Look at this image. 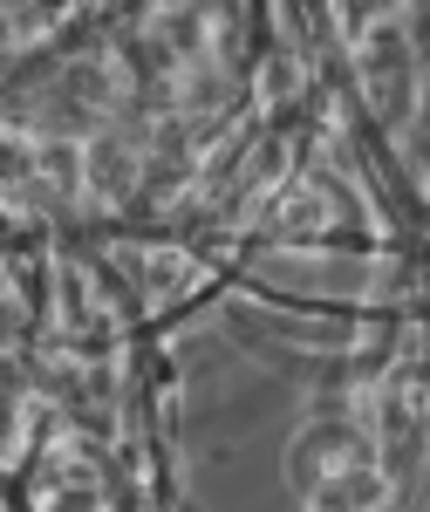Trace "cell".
Returning <instances> with one entry per match:
<instances>
[{
	"instance_id": "6da1fadb",
	"label": "cell",
	"mask_w": 430,
	"mask_h": 512,
	"mask_svg": "<svg viewBox=\"0 0 430 512\" xmlns=\"http://www.w3.org/2000/svg\"><path fill=\"white\" fill-rule=\"evenodd\" d=\"M321 226H328V198H321V192L287 198V212H280V233H321Z\"/></svg>"
},
{
	"instance_id": "277c9868",
	"label": "cell",
	"mask_w": 430,
	"mask_h": 512,
	"mask_svg": "<svg viewBox=\"0 0 430 512\" xmlns=\"http://www.w3.org/2000/svg\"><path fill=\"white\" fill-rule=\"evenodd\" d=\"M41 171H55L62 185H76V151H69V144H55V151H41Z\"/></svg>"
},
{
	"instance_id": "7a4b0ae2",
	"label": "cell",
	"mask_w": 430,
	"mask_h": 512,
	"mask_svg": "<svg viewBox=\"0 0 430 512\" xmlns=\"http://www.w3.org/2000/svg\"><path fill=\"white\" fill-rule=\"evenodd\" d=\"M144 280H151L157 294H178V287L192 280V260H185V253H151V260H144Z\"/></svg>"
},
{
	"instance_id": "3957f363",
	"label": "cell",
	"mask_w": 430,
	"mask_h": 512,
	"mask_svg": "<svg viewBox=\"0 0 430 512\" xmlns=\"http://www.w3.org/2000/svg\"><path fill=\"white\" fill-rule=\"evenodd\" d=\"M89 164H96V178H103V192H123V185H130V158H123L117 144H110V151H89Z\"/></svg>"
}]
</instances>
